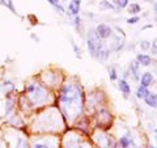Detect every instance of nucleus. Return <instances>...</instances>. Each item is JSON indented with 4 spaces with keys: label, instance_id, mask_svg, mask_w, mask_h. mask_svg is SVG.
<instances>
[{
    "label": "nucleus",
    "instance_id": "15",
    "mask_svg": "<svg viewBox=\"0 0 157 148\" xmlns=\"http://www.w3.org/2000/svg\"><path fill=\"white\" fill-rule=\"evenodd\" d=\"M100 7L106 8V9H114V6H113V4H110V3H107L106 0H104V2L100 3Z\"/></svg>",
    "mask_w": 157,
    "mask_h": 148
},
{
    "label": "nucleus",
    "instance_id": "18",
    "mask_svg": "<svg viewBox=\"0 0 157 148\" xmlns=\"http://www.w3.org/2000/svg\"><path fill=\"white\" fill-rule=\"evenodd\" d=\"M109 75H110V80H117V72L114 70V67L109 68Z\"/></svg>",
    "mask_w": 157,
    "mask_h": 148
},
{
    "label": "nucleus",
    "instance_id": "29",
    "mask_svg": "<svg viewBox=\"0 0 157 148\" xmlns=\"http://www.w3.org/2000/svg\"><path fill=\"white\" fill-rule=\"evenodd\" d=\"M151 148H156V147H151Z\"/></svg>",
    "mask_w": 157,
    "mask_h": 148
},
{
    "label": "nucleus",
    "instance_id": "1",
    "mask_svg": "<svg viewBox=\"0 0 157 148\" xmlns=\"http://www.w3.org/2000/svg\"><path fill=\"white\" fill-rule=\"evenodd\" d=\"M62 109L64 110L67 117L75 118L78 115L82 105V97L76 85H66L60 95Z\"/></svg>",
    "mask_w": 157,
    "mask_h": 148
},
{
    "label": "nucleus",
    "instance_id": "20",
    "mask_svg": "<svg viewBox=\"0 0 157 148\" xmlns=\"http://www.w3.org/2000/svg\"><path fill=\"white\" fill-rule=\"evenodd\" d=\"M151 51L152 54H157V38L152 42V46H151Z\"/></svg>",
    "mask_w": 157,
    "mask_h": 148
},
{
    "label": "nucleus",
    "instance_id": "7",
    "mask_svg": "<svg viewBox=\"0 0 157 148\" xmlns=\"http://www.w3.org/2000/svg\"><path fill=\"white\" fill-rule=\"evenodd\" d=\"M80 4L81 2L80 0H72L68 6V9H70V13L73 14V16H77L78 14V11H80Z\"/></svg>",
    "mask_w": 157,
    "mask_h": 148
},
{
    "label": "nucleus",
    "instance_id": "3",
    "mask_svg": "<svg viewBox=\"0 0 157 148\" xmlns=\"http://www.w3.org/2000/svg\"><path fill=\"white\" fill-rule=\"evenodd\" d=\"M88 49L92 56L97 58L100 51L102 50V43H101V38L97 36L94 30H92L88 34Z\"/></svg>",
    "mask_w": 157,
    "mask_h": 148
},
{
    "label": "nucleus",
    "instance_id": "6",
    "mask_svg": "<svg viewBox=\"0 0 157 148\" xmlns=\"http://www.w3.org/2000/svg\"><path fill=\"white\" fill-rule=\"evenodd\" d=\"M121 148H139V147L134 143L132 138H130L128 135H126V136L121 138Z\"/></svg>",
    "mask_w": 157,
    "mask_h": 148
},
{
    "label": "nucleus",
    "instance_id": "24",
    "mask_svg": "<svg viewBox=\"0 0 157 148\" xmlns=\"http://www.w3.org/2000/svg\"><path fill=\"white\" fill-rule=\"evenodd\" d=\"M73 50H75V53H76V56H80V49H77V46L73 43Z\"/></svg>",
    "mask_w": 157,
    "mask_h": 148
},
{
    "label": "nucleus",
    "instance_id": "16",
    "mask_svg": "<svg viewBox=\"0 0 157 148\" xmlns=\"http://www.w3.org/2000/svg\"><path fill=\"white\" fill-rule=\"evenodd\" d=\"M3 4H4V6H6V7H8L9 9H11V11L14 13V12H16V11H14V8H13V6H12V0H3V2H2Z\"/></svg>",
    "mask_w": 157,
    "mask_h": 148
},
{
    "label": "nucleus",
    "instance_id": "5",
    "mask_svg": "<svg viewBox=\"0 0 157 148\" xmlns=\"http://www.w3.org/2000/svg\"><path fill=\"white\" fill-rule=\"evenodd\" d=\"M144 101H145L147 105L151 106V107H153V109H156V107H157V95H155V93L148 92L144 96Z\"/></svg>",
    "mask_w": 157,
    "mask_h": 148
},
{
    "label": "nucleus",
    "instance_id": "23",
    "mask_svg": "<svg viewBox=\"0 0 157 148\" xmlns=\"http://www.w3.org/2000/svg\"><path fill=\"white\" fill-rule=\"evenodd\" d=\"M75 26H76L77 30L80 29V17H78V16H76V17H75Z\"/></svg>",
    "mask_w": 157,
    "mask_h": 148
},
{
    "label": "nucleus",
    "instance_id": "27",
    "mask_svg": "<svg viewBox=\"0 0 157 148\" xmlns=\"http://www.w3.org/2000/svg\"><path fill=\"white\" fill-rule=\"evenodd\" d=\"M155 135H156V139H157V129L155 130Z\"/></svg>",
    "mask_w": 157,
    "mask_h": 148
},
{
    "label": "nucleus",
    "instance_id": "17",
    "mask_svg": "<svg viewBox=\"0 0 157 148\" xmlns=\"http://www.w3.org/2000/svg\"><path fill=\"white\" fill-rule=\"evenodd\" d=\"M16 148H28L26 142L24 140V139H21V138H20L18 142H17V146H16Z\"/></svg>",
    "mask_w": 157,
    "mask_h": 148
},
{
    "label": "nucleus",
    "instance_id": "2",
    "mask_svg": "<svg viewBox=\"0 0 157 148\" xmlns=\"http://www.w3.org/2000/svg\"><path fill=\"white\" fill-rule=\"evenodd\" d=\"M26 92L29 93V97H30L32 102L34 105H42L43 102H46L48 95L46 93V91L43 89L42 87L36 85V84H32L26 88Z\"/></svg>",
    "mask_w": 157,
    "mask_h": 148
},
{
    "label": "nucleus",
    "instance_id": "8",
    "mask_svg": "<svg viewBox=\"0 0 157 148\" xmlns=\"http://www.w3.org/2000/svg\"><path fill=\"white\" fill-rule=\"evenodd\" d=\"M153 83V76H152L151 72H145L143 76H141V87L148 88L151 84Z\"/></svg>",
    "mask_w": 157,
    "mask_h": 148
},
{
    "label": "nucleus",
    "instance_id": "22",
    "mask_svg": "<svg viewBox=\"0 0 157 148\" xmlns=\"http://www.w3.org/2000/svg\"><path fill=\"white\" fill-rule=\"evenodd\" d=\"M140 47L143 49V50H147V49L149 47V42L148 41H143V42L140 43Z\"/></svg>",
    "mask_w": 157,
    "mask_h": 148
},
{
    "label": "nucleus",
    "instance_id": "21",
    "mask_svg": "<svg viewBox=\"0 0 157 148\" xmlns=\"http://www.w3.org/2000/svg\"><path fill=\"white\" fill-rule=\"evenodd\" d=\"M137 21H139V17H131V18L127 20V24H130L131 25V24H136Z\"/></svg>",
    "mask_w": 157,
    "mask_h": 148
},
{
    "label": "nucleus",
    "instance_id": "11",
    "mask_svg": "<svg viewBox=\"0 0 157 148\" xmlns=\"http://www.w3.org/2000/svg\"><path fill=\"white\" fill-rule=\"evenodd\" d=\"M139 62L135 60V62H131V72L134 73V77L135 79H139Z\"/></svg>",
    "mask_w": 157,
    "mask_h": 148
},
{
    "label": "nucleus",
    "instance_id": "13",
    "mask_svg": "<svg viewBox=\"0 0 157 148\" xmlns=\"http://www.w3.org/2000/svg\"><path fill=\"white\" fill-rule=\"evenodd\" d=\"M140 11H141V9H140L139 4H131V6L128 7V12H130L131 14H137Z\"/></svg>",
    "mask_w": 157,
    "mask_h": 148
},
{
    "label": "nucleus",
    "instance_id": "12",
    "mask_svg": "<svg viewBox=\"0 0 157 148\" xmlns=\"http://www.w3.org/2000/svg\"><path fill=\"white\" fill-rule=\"evenodd\" d=\"M148 93V91H147V88L145 87H139L137 88V92H136V97L137 98H144V96Z\"/></svg>",
    "mask_w": 157,
    "mask_h": 148
},
{
    "label": "nucleus",
    "instance_id": "25",
    "mask_svg": "<svg viewBox=\"0 0 157 148\" xmlns=\"http://www.w3.org/2000/svg\"><path fill=\"white\" fill-rule=\"evenodd\" d=\"M47 2H48V3H50V4H52V6H54V7H56V6H59V3H58V2H59V0H47Z\"/></svg>",
    "mask_w": 157,
    "mask_h": 148
},
{
    "label": "nucleus",
    "instance_id": "4",
    "mask_svg": "<svg viewBox=\"0 0 157 148\" xmlns=\"http://www.w3.org/2000/svg\"><path fill=\"white\" fill-rule=\"evenodd\" d=\"M94 32L100 38H109V37H111V34H113L111 28L105 25V24H100Z\"/></svg>",
    "mask_w": 157,
    "mask_h": 148
},
{
    "label": "nucleus",
    "instance_id": "28",
    "mask_svg": "<svg viewBox=\"0 0 157 148\" xmlns=\"http://www.w3.org/2000/svg\"><path fill=\"white\" fill-rule=\"evenodd\" d=\"M155 9H156V12H157V4H156V6H155Z\"/></svg>",
    "mask_w": 157,
    "mask_h": 148
},
{
    "label": "nucleus",
    "instance_id": "26",
    "mask_svg": "<svg viewBox=\"0 0 157 148\" xmlns=\"http://www.w3.org/2000/svg\"><path fill=\"white\" fill-rule=\"evenodd\" d=\"M67 148H86V146L85 144H81V146L76 144V146H73V147H67Z\"/></svg>",
    "mask_w": 157,
    "mask_h": 148
},
{
    "label": "nucleus",
    "instance_id": "9",
    "mask_svg": "<svg viewBox=\"0 0 157 148\" xmlns=\"http://www.w3.org/2000/svg\"><path fill=\"white\" fill-rule=\"evenodd\" d=\"M136 60L139 62V64L141 66H149L151 64V56L145 55V54H139L136 56Z\"/></svg>",
    "mask_w": 157,
    "mask_h": 148
},
{
    "label": "nucleus",
    "instance_id": "10",
    "mask_svg": "<svg viewBox=\"0 0 157 148\" xmlns=\"http://www.w3.org/2000/svg\"><path fill=\"white\" fill-rule=\"evenodd\" d=\"M119 88H121V91L123 92L126 96H127V95H130V93H131V88H130L128 84H127V81H126V80H121V81H119Z\"/></svg>",
    "mask_w": 157,
    "mask_h": 148
},
{
    "label": "nucleus",
    "instance_id": "14",
    "mask_svg": "<svg viewBox=\"0 0 157 148\" xmlns=\"http://www.w3.org/2000/svg\"><path fill=\"white\" fill-rule=\"evenodd\" d=\"M114 2H115L117 6L121 7V8H124V7L128 6V0H114Z\"/></svg>",
    "mask_w": 157,
    "mask_h": 148
},
{
    "label": "nucleus",
    "instance_id": "19",
    "mask_svg": "<svg viewBox=\"0 0 157 148\" xmlns=\"http://www.w3.org/2000/svg\"><path fill=\"white\" fill-rule=\"evenodd\" d=\"M32 148H55V147H51V146H47V144H43V143H36Z\"/></svg>",
    "mask_w": 157,
    "mask_h": 148
}]
</instances>
